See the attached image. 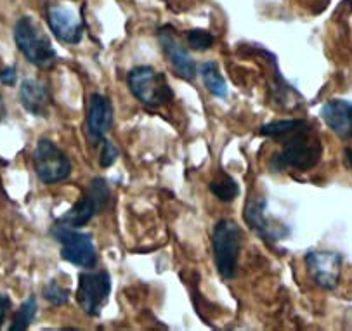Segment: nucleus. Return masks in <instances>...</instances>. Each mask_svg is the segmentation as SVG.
Segmentation results:
<instances>
[{"instance_id":"nucleus-1","label":"nucleus","mask_w":352,"mask_h":331,"mask_svg":"<svg viewBox=\"0 0 352 331\" xmlns=\"http://www.w3.org/2000/svg\"><path fill=\"white\" fill-rule=\"evenodd\" d=\"M323 155V146H321L320 135L316 130L304 122L300 127L295 128L288 134V141H285L283 148L271 160L272 172H281L287 168L295 170H311L316 167Z\"/></svg>"},{"instance_id":"nucleus-2","label":"nucleus","mask_w":352,"mask_h":331,"mask_svg":"<svg viewBox=\"0 0 352 331\" xmlns=\"http://www.w3.org/2000/svg\"><path fill=\"white\" fill-rule=\"evenodd\" d=\"M14 41L21 54L36 68H52L58 61L51 38L32 16H23L18 19L14 26Z\"/></svg>"},{"instance_id":"nucleus-3","label":"nucleus","mask_w":352,"mask_h":331,"mask_svg":"<svg viewBox=\"0 0 352 331\" xmlns=\"http://www.w3.org/2000/svg\"><path fill=\"white\" fill-rule=\"evenodd\" d=\"M212 247L217 273L222 279L231 281L236 276L241 251V227L231 218H221L214 226Z\"/></svg>"},{"instance_id":"nucleus-4","label":"nucleus","mask_w":352,"mask_h":331,"mask_svg":"<svg viewBox=\"0 0 352 331\" xmlns=\"http://www.w3.org/2000/svg\"><path fill=\"white\" fill-rule=\"evenodd\" d=\"M127 84L134 98L148 108H160L174 101V91L165 75L153 66H135L129 73Z\"/></svg>"},{"instance_id":"nucleus-5","label":"nucleus","mask_w":352,"mask_h":331,"mask_svg":"<svg viewBox=\"0 0 352 331\" xmlns=\"http://www.w3.org/2000/svg\"><path fill=\"white\" fill-rule=\"evenodd\" d=\"M51 234L61 244L63 260L82 269H92L98 264L94 240L89 233H82L76 227L58 222L51 229Z\"/></svg>"},{"instance_id":"nucleus-6","label":"nucleus","mask_w":352,"mask_h":331,"mask_svg":"<svg viewBox=\"0 0 352 331\" xmlns=\"http://www.w3.org/2000/svg\"><path fill=\"white\" fill-rule=\"evenodd\" d=\"M109 201V186L102 177H94L89 184L87 191L78 203L73 205L58 222L66 224L69 227H82L98 214H101Z\"/></svg>"},{"instance_id":"nucleus-7","label":"nucleus","mask_w":352,"mask_h":331,"mask_svg":"<svg viewBox=\"0 0 352 331\" xmlns=\"http://www.w3.org/2000/svg\"><path fill=\"white\" fill-rule=\"evenodd\" d=\"M33 165H35L36 177L44 184H56L72 174V161L66 157L65 151L51 139H41L33 153Z\"/></svg>"},{"instance_id":"nucleus-8","label":"nucleus","mask_w":352,"mask_h":331,"mask_svg":"<svg viewBox=\"0 0 352 331\" xmlns=\"http://www.w3.org/2000/svg\"><path fill=\"white\" fill-rule=\"evenodd\" d=\"M111 293V277L106 271H89L78 276L76 302L87 316H99Z\"/></svg>"},{"instance_id":"nucleus-9","label":"nucleus","mask_w":352,"mask_h":331,"mask_svg":"<svg viewBox=\"0 0 352 331\" xmlns=\"http://www.w3.org/2000/svg\"><path fill=\"white\" fill-rule=\"evenodd\" d=\"M47 23L51 32L63 44L76 45L84 38V19L72 5L54 2L47 8Z\"/></svg>"},{"instance_id":"nucleus-10","label":"nucleus","mask_w":352,"mask_h":331,"mask_svg":"<svg viewBox=\"0 0 352 331\" xmlns=\"http://www.w3.org/2000/svg\"><path fill=\"white\" fill-rule=\"evenodd\" d=\"M342 255L337 251H309L305 255V266L314 284L323 290H335L340 281Z\"/></svg>"},{"instance_id":"nucleus-11","label":"nucleus","mask_w":352,"mask_h":331,"mask_svg":"<svg viewBox=\"0 0 352 331\" xmlns=\"http://www.w3.org/2000/svg\"><path fill=\"white\" fill-rule=\"evenodd\" d=\"M113 125V106L108 98L101 94H92L89 101L87 122H85V132L92 144H99L106 139Z\"/></svg>"},{"instance_id":"nucleus-12","label":"nucleus","mask_w":352,"mask_h":331,"mask_svg":"<svg viewBox=\"0 0 352 331\" xmlns=\"http://www.w3.org/2000/svg\"><path fill=\"white\" fill-rule=\"evenodd\" d=\"M158 42H160L162 51L165 52L168 62H170L172 68L175 69V73H177L179 77L184 78L186 82L195 80L198 75V69L197 62L192 61L189 52L186 51L182 45L177 44V41H175L170 33L164 32V30L158 33Z\"/></svg>"},{"instance_id":"nucleus-13","label":"nucleus","mask_w":352,"mask_h":331,"mask_svg":"<svg viewBox=\"0 0 352 331\" xmlns=\"http://www.w3.org/2000/svg\"><path fill=\"white\" fill-rule=\"evenodd\" d=\"M321 118L342 139H352V102L331 99L321 108Z\"/></svg>"},{"instance_id":"nucleus-14","label":"nucleus","mask_w":352,"mask_h":331,"mask_svg":"<svg viewBox=\"0 0 352 331\" xmlns=\"http://www.w3.org/2000/svg\"><path fill=\"white\" fill-rule=\"evenodd\" d=\"M19 101L23 108L33 117H49L52 99L47 89L38 80H33V78L23 80L19 87Z\"/></svg>"},{"instance_id":"nucleus-15","label":"nucleus","mask_w":352,"mask_h":331,"mask_svg":"<svg viewBox=\"0 0 352 331\" xmlns=\"http://www.w3.org/2000/svg\"><path fill=\"white\" fill-rule=\"evenodd\" d=\"M245 220L250 224L252 229L262 236L264 240H281L287 234L278 233V227L271 226V220L265 217V201L264 200H255L248 203V207L245 208Z\"/></svg>"},{"instance_id":"nucleus-16","label":"nucleus","mask_w":352,"mask_h":331,"mask_svg":"<svg viewBox=\"0 0 352 331\" xmlns=\"http://www.w3.org/2000/svg\"><path fill=\"white\" fill-rule=\"evenodd\" d=\"M201 78H204V84L207 87V91L210 92L212 95L219 99L228 98V84H226L224 77L221 75V69H219V65L214 61H207L201 65L200 68Z\"/></svg>"},{"instance_id":"nucleus-17","label":"nucleus","mask_w":352,"mask_h":331,"mask_svg":"<svg viewBox=\"0 0 352 331\" xmlns=\"http://www.w3.org/2000/svg\"><path fill=\"white\" fill-rule=\"evenodd\" d=\"M210 193L217 198L222 203H229V201H234L236 196L240 194V186L238 182L228 175L226 172H219L217 177L210 182Z\"/></svg>"},{"instance_id":"nucleus-18","label":"nucleus","mask_w":352,"mask_h":331,"mask_svg":"<svg viewBox=\"0 0 352 331\" xmlns=\"http://www.w3.org/2000/svg\"><path fill=\"white\" fill-rule=\"evenodd\" d=\"M36 316V299L35 297H30L28 300L21 304L18 310H16L14 317H12V324L9 326L11 331H25L28 330L30 324L33 323Z\"/></svg>"},{"instance_id":"nucleus-19","label":"nucleus","mask_w":352,"mask_h":331,"mask_svg":"<svg viewBox=\"0 0 352 331\" xmlns=\"http://www.w3.org/2000/svg\"><path fill=\"white\" fill-rule=\"evenodd\" d=\"M302 124H304V120H298V118H294V120L271 122V124L264 125V127L261 128V135H264V137H274V139L287 137L290 132H294L295 128L300 127Z\"/></svg>"},{"instance_id":"nucleus-20","label":"nucleus","mask_w":352,"mask_h":331,"mask_svg":"<svg viewBox=\"0 0 352 331\" xmlns=\"http://www.w3.org/2000/svg\"><path fill=\"white\" fill-rule=\"evenodd\" d=\"M42 295H44V299L47 300L49 304H52V306H56V307H61V306H66V304H68L69 290L68 288L61 286V284H59L56 279H51L44 286Z\"/></svg>"},{"instance_id":"nucleus-21","label":"nucleus","mask_w":352,"mask_h":331,"mask_svg":"<svg viewBox=\"0 0 352 331\" xmlns=\"http://www.w3.org/2000/svg\"><path fill=\"white\" fill-rule=\"evenodd\" d=\"M188 44L192 51L205 52L215 44V36L207 30H191L188 33Z\"/></svg>"},{"instance_id":"nucleus-22","label":"nucleus","mask_w":352,"mask_h":331,"mask_svg":"<svg viewBox=\"0 0 352 331\" xmlns=\"http://www.w3.org/2000/svg\"><path fill=\"white\" fill-rule=\"evenodd\" d=\"M118 158V150H116L113 142L109 141H102V148H101V157H99V163H101L102 168H108L111 167L113 163L116 161Z\"/></svg>"},{"instance_id":"nucleus-23","label":"nucleus","mask_w":352,"mask_h":331,"mask_svg":"<svg viewBox=\"0 0 352 331\" xmlns=\"http://www.w3.org/2000/svg\"><path fill=\"white\" fill-rule=\"evenodd\" d=\"M16 77H18V73H16L14 66H8V68L0 71V82L4 85H14Z\"/></svg>"},{"instance_id":"nucleus-24","label":"nucleus","mask_w":352,"mask_h":331,"mask_svg":"<svg viewBox=\"0 0 352 331\" xmlns=\"http://www.w3.org/2000/svg\"><path fill=\"white\" fill-rule=\"evenodd\" d=\"M9 309H11V299L8 295H4V293H0V326L4 323Z\"/></svg>"},{"instance_id":"nucleus-25","label":"nucleus","mask_w":352,"mask_h":331,"mask_svg":"<svg viewBox=\"0 0 352 331\" xmlns=\"http://www.w3.org/2000/svg\"><path fill=\"white\" fill-rule=\"evenodd\" d=\"M6 117V104H4V98H2V94H0V122H2V118Z\"/></svg>"},{"instance_id":"nucleus-26","label":"nucleus","mask_w":352,"mask_h":331,"mask_svg":"<svg viewBox=\"0 0 352 331\" xmlns=\"http://www.w3.org/2000/svg\"><path fill=\"white\" fill-rule=\"evenodd\" d=\"M345 158H347L349 167L352 168V150H345Z\"/></svg>"},{"instance_id":"nucleus-27","label":"nucleus","mask_w":352,"mask_h":331,"mask_svg":"<svg viewBox=\"0 0 352 331\" xmlns=\"http://www.w3.org/2000/svg\"><path fill=\"white\" fill-rule=\"evenodd\" d=\"M347 2H349V5H351V8H352V0H347Z\"/></svg>"}]
</instances>
